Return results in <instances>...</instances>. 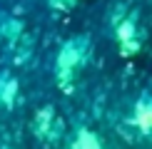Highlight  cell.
<instances>
[{
	"label": "cell",
	"mask_w": 152,
	"mask_h": 149,
	"mask_svg": "<svg viewBox=\"0 0 152 149\" xmlns=\"http://www.w3.org/2000/svg\"><path fill=\"white\" fill-rule=\"evenodd\" d=\"M110 127L125 144L152 149V82L127 92L115 104Z\"/></svg>",
	"instance_id": "cell-1"
},
{
	"label": "cell",
	"mask_w": 152,
	"mask_h": 149,
	"mask_svg": "<svg viewBox=\"0 0 152 149\" xmlns=\"http://www.w3.org/2000/svg\"><path fill=\"white\" fill-rule=\"evenodd\" d=\"M55 149H120V147L107 132L80 119L62 132Z\"/></svg>",
	"instance_id": "cell-2"
},
{
	"label": "cell",
	"mask_w": 152,
	"mask_h": 149,
	"mask_svg": "<svg viewBox=\"0 0 152 149\" xmlns=\"http://www.w3.org/2000/svg\"><path fill=\"white\" fill-rule=\"evenodd\" d=\"M0 149H12V147H8V144H3V142H0Z\"/></svg>",
	"instance_id": "cell-3"
}]
</instances>
